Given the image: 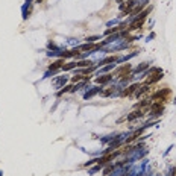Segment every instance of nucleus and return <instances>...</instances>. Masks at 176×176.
I'll use <instances>...</instances> for the list:
<instances>
[{
    "label": "nucleus",
    "mask_w": 176,
    "mask_h": 176,
    "mask_svg": "<svg viewBox=\"0 0 176 176\" xmlns=\"http://www.w3.org/2000/svg\"><path fill=\"white\" fill-rule=\"evenodd\" d=\"M163 109H164V106L161 105V102H157V103H154L152 106H150L152 114H160V112H163Z\"/></svg>",
    "instance_id": "f257e3e1"
},
{
    "label": "nucleus",
    "mask_w": 176,
    "mask_h": 176,
    "mask_svg": "<svg viewBox=\"0 0 176 176\" xmlns=\"http://www.w3.org/2000/svg\"><path fill=\"white\" fill-rule=\"evenodd\" d=\"M132 6H134V0H128V2H124V5H121V11L129 12Z\"/></svg>",
    "instance_id": "f03ea898"
},
{
    "label": "nucleus",
    "mask_w": 176,
    "mask_h": 176,
    "mask_svg": "<svg viewBox=\"0 0 176 176\" xmlns=\"http://www.w3.org/2000/svg\"><path fill=\"white\" fill-rule=\"evenodd\" d=\"M129 70H131V65H129V64H128V65H123V67H120V68L117 70V76H123V74H126Z\"/></svg>",
    "instance_id": "7ed1b4c3"
},
{
    "label": "nucleus",
    "mask_w": 176,
    "mask_h": 176,
    "mask_svg": "<svg viewBox=\"0 0 176 176\" xmlns=\"http://www.w3.org/2000/svg\"><path fill=\"white\" fill-rule=\"evenodd\" d=\"M138 88H140V85H131L126 91H123V93H121V96H129L131 93H134V91H135V90H138Z\"/></svg>",
    "instance_id": "20e7f679"
},
{
    "label": "nucleus",
    "mask_w": 176,
    "mask_h": 176,
    "mask_svg": "<svg viewBox=\"0 0 176 176\" xmlns=\"http://www.w3.org/2000/svg\"><path fill=\"white\" fill-rule=\"evenodd\" d=\"M111 81V76L109 74H105V76H102V78H97V84H106V82H109Z\"/></svg>",
    "instance_id": "39448f33"
},
{
    "label": "nucleus",
    "mask_w": 176,
    "mask_h": 176,
    "mask_svg": "<svg viewBox=\"0 0 176 176\" xmlns=\"http://www.w3.org/2000/svg\"><path fill=\"white\" fill-rule=\"evenodd\" d=\"M64 64H62V61H56L53 65H50V70H52V71H55L56 68H59V67H62Z\"/></svg>",
    "instance_id": "423d86ee"
},
{
    "label": "nucleus",
    "mask_w": 176,
    "mask_h": 176,
    "mask_svg": "<svg viewBox=\"0 0 176 176\" xmlns=\"http://www.w3.org/2000/svg\"><path fill=\"white\" fill-rule=\"evenodd\" d=\"M91 64H93L91 61H81V62H78L76 65H78V67H88V65H91Z\"/></svg>",
    "instance_id": "0eeeda50"
},
{
    "label": "nucleus",
    "mask_w": 176,
    "mask_h": 176,
    "mask_svg": "<svg viewBox=\"0 0 176 176\" xmlns=\"http://www.w3.org/2000/svg\"><path fill=\"white\" fill-rule=\"evenodd\" d=\"M82 79V76H81V74H79V76H74L73 78V82H76V81H81Z\"/></svg>",
    "instance_id": "6e6552de"
},
{
    "label": "nucleus",
    "mask_w": 176,
    "mask_h": 176,
    "mask_svg": "<svg viewBox=\"0 0 176 176\" xmlns=\"http://www.w3.org/2000/svg\"><path fill=\"white\" fill-rule=\"evenodd\" d=\"M111 93H112V90H106V91H103L102 94H103V96H108V94H111Z\"/></svg>",
    "instance_id": "1a4fd4ad"
},
{
    "label": "nucleus",
    "mask_w": 176,
    "mask_h": 176,
    "mask_svg": "<svg viewBox=\"0 0 176 176\" xmlns=\"http://www.w3.org/2000/svg\"><path fill=\"white\" fill-rule=\"evenodd\" d=\"M111 169H112V167H106V169H105V175H108V173L111 172Z\"/></svg>",
    "instance_id": "9d476101"
},
{
    "label": "nucleus",
    "mask_w": 176,
    "mask_h": 176,
    "mask_svg": "<svg viewBox=\"0 0 176 176\" xmlns=\"http://www.w3.org/2000/svg\"><path fill=\"white\" fill-rule=\"evenodd\" d=\"M37 2H38V3H41V2H43V0H37Z\"/></svg>",
    "instance_id": "9b49d317"
},
{
    "label": "nucleus",
    "mask_w": 176,
    "mask_h": 176,
    "mask_svg": "<svg viewBox=\"0 0 176 176\" xmlns=\"http://www.w3.org/2000/svg\"><path fill=\"white\" fill-rule=\"evenodd\" d=\"M117 2H118V3H120V2H123V0H117Z\"/></svg>",
    "instance_id": "f8f14e48"
}]
</instances>
